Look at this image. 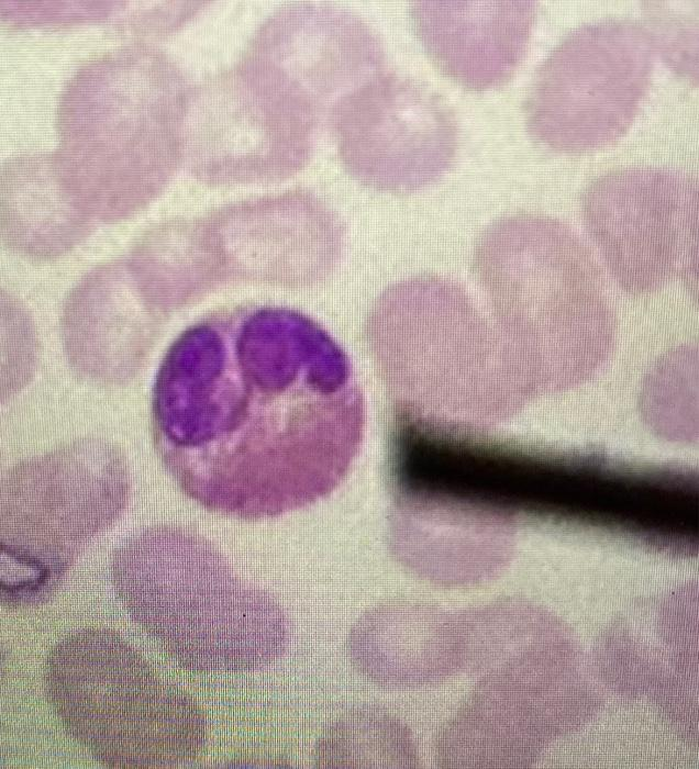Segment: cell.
Here are the masks:
<instances>
[{
  "mask_svg": "<svg viewBox=\"0 0 699 769\" xmlns=\"http://www.w3.org/2000/svg\"><path fill=\"white\" fill-rule=\"evenodd\" d=\"M365 402L346 352L278 303L212 312L171 342L151 400L155 452L180 491L241 520L329 495L356 459Z\"/></svg>",
  "mask_w": 699,
  "mask_h": 769,
  "instance_id": "obj_1",
  "label": "cell"
},
{
  "mask_svg": "<svg viewBox=\"0 0 699 769\" xmlns=\"http://www.w3.org/2000/svg\"><path fill=\"white\" fill-rule=\"evenodd\" d=\"M129 489L125 459L103 439H76L10 467L1 480L2 602L49 598L122 513Z\"/></svg>",
  "mask_w": 699,
  "mask_h": 769,
  "instance_id": "obj_2",
  "label": "cell"
},
{
  "mask_svg": "<svg viewBox=\"0 0 699 769\" xmlns=\"http://www.w3.org/2000/svg\"><path fill=\"white\" fill-rule=\"evenodd\" d=\"M45 678L65 727L110 767L180 764L202 745V720L191 701L111 631L65 638L51 653Z\"/></svg>",
  "mask_w": 699,
  "mask_h": 769,
  "instance_id": "obj_3",
  "label": "cell"
},
{
  "mask_svg": "<svg viewBox=\"0 0 699 769\" xmlns=\"http://www.w3.org/2000/svg\"><path fill=\"white\" fill-rule=\"evenodd\" d=\"M182 558L158 530L129 540L113 575L130 614L175 655L198 668L244 667L236 649L253 637L269 605L232 576L206 542L180 534ZM259 632V631H258Z\"/></svg>",
  "mask_w": 699,
  "mask_h": 769,
  "instance_id": "obj_4",
  "label": "cell"
},
{
  "mask_svg": "<svg viewBox=\"0 0 699 769\" xmlns=\"http://www.w3.org/2000/svg\"><path fill=\"white\" fill-rule=\"evenodd\" d=\"M655 48L648 26L633 19L607 18L577 26L536 71L526 101L531 134L567 153L620 138L648 88Z\"/></svg>",
  "mask_w": 699,
  "mask_h": 769,
  "instance_id": "obj_5",
  "label": "cell"
},
{
  "mask_svg": "<svg viewBox=\"0 0 699 769\" xmlns=\"http://www.w3.org/2000/svg\"><path fill=\"white\" fill-rule=\"evenodd\" d=\"M320 118L282 80L245 57L188 93L181 155L207 177H285L309 160Z\"/></svg>",
  "mask_w": 699,
  "mask_h": 769,
  "instance_id": "obj_6",
  "label": "cell"
},
{
  "mask_svg": "<svg viewBox=\"0 0 699 769\" xmlns=\"http://www.w3.org/2000/svg\"><path fill=\"white\" fill-rule=\"evenodd\" d=\"M328 120L337 154L359 180L411 190L452 164L457 126L448 105L412 78L382 70L340 98Z\"/></svg>",
  "mask_w": 699,
  "mask_h": 769,
  "instance_id": "obj_7",
  "label": "cell"
},
{
  "mask_svg": "<svg viewBox=\"0 0 699 769\" xmlns=\"http://www.w3.org/2000/svg\"><path fill=\"white\" fill-rule=\"evenodd\" d=\"M246 56L270 69L320 114L381 73L385 64L382 43L362 18L318 1L276 9L258 27Z\"/></svg>",
  "mask_w": 699,
  "mask_h": 769,
  "instance_id": "obj_8",
  "label": "cell"
},
{
  "mask_svg": "<svg viewBox=\"0 0 699 769\" xmlns=\"http://www.w3.org/2000/svg\"><path fill=\"white\" fill-rule=\"evenodd\" d=\"M414 30L442 70L463 86H501L525 55L536 14L532 0H419Z\"/></svg>",
  "mask_w": 699,
  "mask_h": 769,
  "instance_id": "obj_9",
  "label": "cell"
},
{
  "mask_svg": "<svg viewBox=\"0 0 699 769\" xmlns=\"http://www.w3.org/2000/svg\"><path fill=\"white\" fill-rule=\"evenodd\" d=\"M696 189L674 170L629 168L601 178L587 199L590 226L617 254H668L692 241Z\"/></svg>",
  "mask_w": 699,
  "mask_h": 769,
  "instance_id": "obj_10",
  "label": "cell"
},
{
  "mask_svg": "<svg viewBox=\"0 0 699 769\" xmlns=\"http://www.w3.org/2000/svg\"><path fill=\"white\" fill-rule=\"evenodd\" d=\"M648 29L665 58L675 69H680L688 77H696L692 70H697V14L692 15V8H674L659 5L650 7Z\"/></svg>",
  "mask_w": 699,
  "mask_h": 769,
  "instance_id": "obj_11",
  "label": "cell"
}]
</instances>
